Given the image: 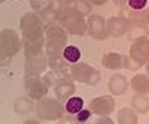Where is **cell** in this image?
<instances>
[{"label": "cell", "mask_w": 149, "mask_h": 124, "mask_svg": "<svg viewBox=\"0 0 149 124\" xmlns=\"http://www.w3.org/2000/svg\"><path fill=\"white\" fill-rule=\"evenodd\" d=\"M21 32L24 38V53L26 57H33L42 54V48L45 43L42 20L36 14H26L21 18Z\"/></svg>", "instance_id": "obj_1"}, {"label": "cell", "mask_w": 149, "mask_h": 124, "mask_svg": "<svg viewBox=\"0 0 149 124\" xmlns=\"http://www.w3.org/2000/svg\"><path fill=\"white\" fill-rule=\"evenodd\" d=\"M67 42L66 32L63 26H49L46 29V53L49 66L55 70H63L66 67L61 58V49H64Z\"/></svg>", "instance_id": "obj_2"}, {"label": "cell", "mask_w": 149, "mask_h": 124, "mask_svg": "<svg viewBox=\"0 0 149 124\" xmlns=\"http://www.w3.org/2000/svg\"><path fill=\"white\" fill-rule=\"evenodd\" d=\"M57 20L69 33L72 34H82L86 30V22L84 15L76 8H61L57 11Z\"/></svg>", "instance_id": "obj_3"}, {"label": "cell", "mask_w": 149, "mask_h": 124, "mask_svg": "<svg viewBox=\"0 0 149 124\" xmlns=\"http://www.w3.org/2000/svg\"><path fill=\"white\" fill-rule=\"evenodd\" d=\"M0 49H2L0 51L2 53V66H6L9 64L12 55H15L21 49V41L14 30H10V29L2 30V34H0Z\"/></svg>", "instance_id": "obj_4"}, {"label": "cell", "mask_w": 149, "mask_h": 124, "mask_svg": "<svg viewBox=\"0 0 149 124\" xmlns=\"http://www.w3.org/2000/svg\"><path fill=\"white\" fill-rule=\"evenodd\" d=\"M70 76L78 82H85L90 85H95L98 79H100L98 72L85 63H74L70 67Z\"/></svg>", "instance_id": "obj_5"}, {"label": "cell", "mask_w": 149, "mask_h": 124, "mask_svg": "<svg viewBox=\"0 0 149 124\" xmlns=\"http://www.w3.org/2000/svg\"><path fill=\"white\" fill-rule=\"evenodd\" d=\"M36 112L42 120H57L61 117L63 106L54 99H42L36 105Z\"/></svg>", "instance_id": "obj_6"}, {"label": "cell", "mask_w": 149, "mask_h": 124, "mask_svg": "<svg viewBox=\"0 0 149 124\" xmlns=\"http://www.w3.org/2000/svg\"><path fill=\"white\" fill-rule=\"evenodd\" d=\"M26 90L33 99H42L48 93V85L39 78V73L27 72L26 75Z\"/></svg>", "instance_id": "obj_7"}, {"label": "cell", "mask_w": 149, "mask_h": 124, "mask_svg": "<svg viewBox=\"0 0 149 124\" xmlns=\"http://www.w3.org/2000/svg\"><path fill=\"white\" fill-rule=\"evenodd\" d=\"M130 58L136 61L139 66H142L145 61L149 60V39L142 36L131 45L130 49Z\"/></svg>", "instance_id": "obj_8"}, {"label": "cell", "mask_w": 149, "mask_h": 124, "mask_svg": "<svg viewBox=\"0 0 149 124\" xmlns=\"http://www.w3.org/2000/svg\"><path fill=\"white\" fill-rule=\"evenodd\" d=\"M88 32L95 39H106L107 33V24L100 15H91L88 20Z\"/></svg>", "instance_id": "obj_9"}, {"label": "cell", "mask_w": 149, "mask_h": 124, "mask_svg": "<svg viewBox=\"0 0 149 124\" xmlns=\"http://www.w3.org/2000/svg\"><path fill=\"white\" fill-rule=\"evenodd\" d=\"M115 108V100L109 96H102V97H97L90 103V109L93 111L94 114L97 115H107L110 114Z\"/></svg>", "instance_id": "obj_10"}, {"label": "cell", "mask_w": 149, "mask_h": 124, "mask_svg": "<svg viewBox=\"0 0 149 124\" xmlns=\"http://www.w3.org/2000/svg\"><path fill=\"white\" fill-rule=\"evenodd\" d=\"M106 24H107V33L110 36H113V38H119V36H122L127 32L130 22L124 17H113V18H110Z\"/></svg>", "instance_id": "obj_11"}, {"label": "cell", "mask_w": 149, "mask_h": 124, "mask_svg": "<svg viewBox=\"0 0 149 124\" xmlns=\"http://www.w3.org/2000/svg\"><path fill=\"white\" fill-rule=\"evenodd\" d=\"M109 90L113 96H121L128 90V82L127 78L122 76V75H115L112 76L109 81Z\"/></svg>", "instance_id": "obj_12"}, {"label": "cell", "mask_w": 149, "mask_h": 124, "mask_svg": "<svg viewBox=\"0 0 149 124\" xmlns=\"http://www.w3.org/2000/svg\"><path fill=\"white\" fill-rule=\"evenodd\" d=\"M46 58L42 54H37L33 57H27L26 61V70L27 72H34V73H40L46 69Z\"/></svg>", "instance_id": "obj_13"}, {"label": "cell", "mask_w": 149, "mask_h": 124, "mask_svg": "<svg viewBox=\"0 0 149 124\" xmlns=\"http://www.w3.org/2000/svg\"><path fill=\"white\" fill-rule=\"evenodd\" d=\"M127 58L116 53H109L103 57V66L107 69H121L125 66Z\"/></svg>", "instance_id": "obj_14"}, {"label": "cell", "mask_w": 149, "mask_h": 124, "mask_svg": "<svg viewBox=\"0 0 149 124\" xmlns=\"http://www.w3.org/2000/svg\"><path fill=\"white\" fill-rule=\"evenodd\" d=\"M73 93H74V85H73V82L67 81L66 78L55 82V94H57V97L66 99V97H70Z\"/></svg>", "instance_id": "obj_15"}, {"label": "cell", "mask_w": 149, "mask_h": 124, "mask_svg": "<svg viewBox=\"0 0 149 124\" xmlns=\"http://www.w3.org/2000/svg\"><path fill=\"white\" fill-rule=\"evenodd\" d=\"M131 87L136 93L148 94L149 93V78L145 75H136L131 81Z\"/></svg>", "instance_id": "obj_16"}, {"label": "cell", "mask_w": 149, "mask_h": 124, "mask_svg": "<svg viewBox=\"0 0 149 124\" xmlns=\"http://www.w3.org/2000/svg\"><path fill=\"white\" fill-rule=\"evenodd\" d=\"M139 120H137V115L134 114V111L128 109V108H124L119 111L118 114V123L121 124H136Z\"/></svg>", "instance_id": "obj_17"}, {"label": "cell", "mask_w": 149, "mask_h": 124, "mask_svg": "<svg viewBox=\"0 0 149 124\" xmlns=\"http://www.w3.org/2000/svg\"><path fill=\"white\" fill-rule=\"evenodd\" d=\"M131 105L139 114H145L149 111V99L145 96H134L131 99Z\"/></svg>", "instance_id": "obj_18"}, {"label": "cell", "mask_w": 149, "mask_h": 124, "mask_svg": "<svg viewBox=\"0 0 149 124\" xmlns=\"http://www.w3.org/2000/svg\"><path fill=\"white\" fill-rule=\"evenodd\" d=\"M63 55H64V60H67L69 63L74 64V63H78L79 58H81V51H79V48L70 45V46H66L63 49Z\"/></svg>", "instance_id": "obj_19"}, {"label": "cell", "mask_w": 149, "mask_h": 124, "mask_svg": "<svg viewBox=\"0 0 149 124\" xmlns=\"http://www.w3.org/2000/svg\"><path fill=\"white\" fill-rule=\"evenodd\" d=\"M30 3L33 9L40 12V14H43L45 11L54 9V0H30Z\"/></svg>", "instance_id": "obj_20"}, {"label": "cell", "mask_w": 149, "mask_h": 124, "mask_svg": "<svg viewBox=\"0 0 149 124\" xmlns=\"http://www.w3.org/2000/svg\"><path fill=\"white\" fill-rule=\"evenodd\" d=\"M31 108H33V103L27 97H19L15 102V112L17 114H26L29 111H31Z\"/></svg>", "instance_id": "obj_21"}, {"label": "cell", "mask_w": 149, "mask_h": 124, "mask_svg": "<svg viewBox=\"0 0 149 124\" xmlns=\"http://www.w3.org/2000/svg\"><path fill=\"white\" fill-rule=\"evenodd\" d=\"M84 106V100L81 97H70L66 105V111L69 114H78Z\"/></svg>", "instance_id": "obj_22"}, {"label": "cell", "mask_w": 149, "mask_h": 124, "mask_svg": "<svg viewBox=\"0 0 149 124\" xmlns=\"http://www.w3.org/2000/svg\"><path fill=\"white\" fill-rule=\"evenodd\" d=\"M73 3L76 5V9L81 12L82 15L90 14V12H91V5H90L88 0H74Z\"/></svg>", "instance_id": "obj_23"}, {"label": "cell", "mask_w": 149, "mask_h": 124, "mask_svg": "<svg viewBox=\"0 0 149 124\" xmlns=\"http://www.w3.org/2000/svg\"><path fill=\"white\" fill-rule=\"evenodd\" d=\"M128 3H130V6H131L133 9L140 11V9H143V8H145L146 0H128Z\"/></svg>", "instance_id": "obj_24"}, {"label": "cell", "mask_w": 149, "mask_h": 124, "mask_svg": "<svg viewBox=\"0 0 149 124\" xmlns=\"http://www.w3.org/2000/svg\"><path fill=\"white\" fill-rule=\"evenodd\" d=\"M90 114H91V112H90L88 109H81L79 112H78V121H79V123L86 121V120L90 118Z\"/></svg>", "instance_id": "obj_25"}, {"label": "cell", "mask_w": 149, "mask_h": 124, "mask_svg": "<svg viewBox=\"0 0 149 124\" xmlns=\"http://www.w3.org/2000/svg\"><path fill=\"white\" fill-rule=\"evenodd\" d=\"M95 123H97V124H110L112 120H109V118H102V117H100V118L95 120Z\"/></svg>", "instance_id": "obj_26"}, {"label": "cell", "mask_w": 149, "mask_h": 124, "mask_svg": "<svg viewBox=\"0 0 149 124\" xmlns=\"http://www.w3.org/2000/svg\"><path fill=\"white\" fill-rule=\"evenodd\" d=\"M57 2L61 5V6H67V5H70V3H73L74 0H57Z\"/></svg>", "instance_id": "obj_27"}, {"label": "cell", "mask_w": 149, "mask_h": 124, "mask_svg": "<svg viewBox=\"0 0 149 124\" xmlns=\"http://www.w3.org/2000/svg\"><path fill=\"white\" fill-rule=\"evenodd\" d=\"M125 2H128V0H113V3H115V5H118V6L125 5Z\"/></svg>", "instance_id": "obj_28"}, {"label": "cell", "mask_w": 149, "mask_h": 124, "mask_svg": "<svg viewBox=\"0 0 149 124\" xmlns=\"http://www.w3.org/2000/svg\"><path fill=\"white\" fill-rule=\"evenodd\" d=\"M93 2L95 3V5H103V3H106L107 0H93Z\"/></svg>", "instance_id": "obj_29"}, {"label": "cell", "mask_w": 149, "mask_h": 124, "mask_svg": "<svg viewBox=\"0 0 149 124\" xmlns=\"http://www.w3.org/2000/svg\"><path fill=\"white\" fill-rule=\"evenodd\" d=\"M145 20H146V21L149 22V11H148V12H146V14H145Z\"/></svg>", "instance_id": "obj_30"}, {"label": "cell", "mask_w": 149, "mask_h": 124, "mask_svg": "<svg viewBox=\"0 0 149 124\" xmlns=\"http://www.w3.org/2000/svg\"><path fill=\"white\" fill-rule=\"evenodd\" d=\"M146 70H148V73H149V60H148V66H146Z\"/></svg>", "instance_id": "obj_31"}, {"label": "cell", "mask_w": 149, "mask_h": 124, "mask_svg": "<svg viewBox=\"0 0 149 124\" xmlns=\"http://www.w3.org/2000/svg\"><path fill=\"white\" fill-rule=\"evenodd\" d=\"M0 2H2V3H3V2H5V0H0Z\"/></svg>", "instance_id": "obj_32"}]
</instances>
